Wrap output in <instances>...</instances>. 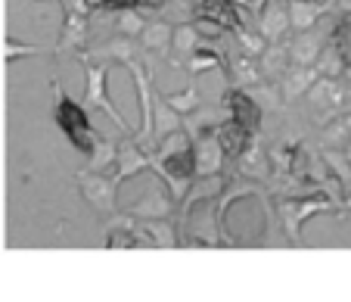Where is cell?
Here are the masks:
<instances>
[{
  "label": "cell",
  "mask_w": 351,
  "mask_h": 302,
  "mask_svg": "<svg viewBox=\"0 0 351 302\" xmlns=\"http://www.w3.org/2000/svg\"><path fill=\"white\" fill-rule=\"evenodd\" d=\"M305 3H326V0H305Z\"/></svg>",
  "instance_id": "8"
},
{
  "label": "cell",
  "mask_w": 351,
  "mask_h": 302,
  "mask_svg": "<svg viewBox=\"0 0 351 302\" xmlns=\"http://www.w3.org/2000/svg\"><path fill=\"white\" fill-rule=\"evenodd\" d=\"M224 103H227V109H230V119L233 121H239V125L249 128V131H258L261 109H258V103H255L252 97H245L243 91H227Z\"/></svg>",
  "instance_id": "2"
},
{
  "label": "cell",
  "mask_w": 351,
  "mask_h": 302,
  "mask_svg": "<svg viewBox=\"0 0 351 302\" xmlns=\"http://www.w3.org/2000/svg\"><path fill=\"white\" fill-rule=\"evenodd\" d=\"M165 172L174 178H190L193 172H196V150L180 143V153H174L165 159Z\"/></svg>",
  "instance_id": "5"
},
{
  "label": "cell",
  "mask_w": 351,
  "mask_h": 302,
  "mask_svg": "<svg viewBox=\"0 0 351 302\" xmlns=\"http://www.w3.org/2000/svg\"><path fill=\"white\" fill-rule=\"evenodd\" d=\"M103 10H137V7H159L162 0H93Z\"/></svg>",
  "instance_id": "7"
},
{
  "label": "cell",
  "mask_w": 351,
  "mask_h": 302,
  "mask_svg": "<svg viewBox=\"0 0 351 302\" xmlns=\"http://www.w3.org/2000/svg\"><path fill=\"white\" fill-rule=\"evenodd\" d=\"M53 121L75 150H81V153H90L93 150V125H90V119H87L84 106H81L78 100H72L69 94H62V91H60V97H56Z\"/></svg>",
  "instance_id": "1"
},
{
  "label": "cell",
  "mask_w": 351,
  "mask_h": 302,
  "mask_svg": "<svg viewBox=\"0 0 351 302\" xmlns=\"http://www.w3.org/2000/svg\"><path fill=\"white\" fill-rule=\"evenodd\" d=\"M196 19L215 22V25H221V28L239 25V13L230 0H196Z\"/></svg>",
  "instance_id": "3"
},
{
  "label": "cell",
  "mask_w": 351,
  "mask_h": 302,
  "mask_svg": "<svg viewBox=\"0 0 351 302\" xmlns=\"http://www.w3.org/2000/svg\"><path fill=\"white\" fill-rule=\"evenodd\" d=\"M218 137H221V150H224V156H239L245 143L252 141V131H249V128H243L239 121L230 119V121H227V125L218 131Z\"/></svg>",
  "instance_id": "4"
},
{
  "label": "cell",
  "mask_w": 351,
  "mask_h": 302,
  "mask_svg": "<svg viewBox=\"0 0 351 302\" xmlns=\"http://www.w3.org/2000/svg\"><path fill=\"white\" fill-rule=\"evenodd\" d=\"M332 44H336V54L345 66H351V19L342 22V25L332 32Z\"/></svg>",
  "instance_id": "6"
}]
</instances>
